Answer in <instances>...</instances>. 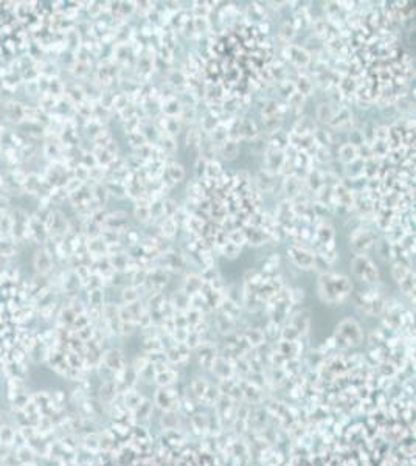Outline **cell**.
<instances>
[{"label": "cell", "instance_id": "6da1fadb", "mask_svg": "<svg viewBox=\"0 0 416 466\" xmlns=\"http://www.w3.org/2000/svg\"><path fill=\"white\" fill-rule=\"evenodd\" d=\"M317 289L320 298L325 303L340 305L350 297L353 291V283L346 275L335 272H323L319 277Z\"/></svg>", "mask_w": 416, "mask_h": 466}, {"label": "cell", "instance_id": "7a4b0ae2", "mask_svg": "<svg viewBox=\"0 0 416 466\" xmlns=\"http://www.w3.org/2000/svg\"><path fill=\"white\" fill-rule=\"evenodd\" d=\"M335 341L343 347L357 345L362 341V329L353 319H345L335 329Z\"/></svg>", "mask_w": 416, "mask_h": 466}, {"label": "cell", "instance_id": "3957f363", "mask_svg": "<svg viewBox=\"0 0 416 466\" xmlns=\"http://www.w3.org/2000/svg\"><path fill=\"white\" fill-rule=\"evenodd\" d=\"M351 269H353V274L365 283L379 281V271L368 255H356L351 260Z\"/></svg>", "mask_w": 416, "mask_h": 466}, {"label": "cell", "instance_id": "277c9868", "mask_svg": "<svg viewBox=\"0 0 416 466\" xmlns=\"http://www.w3.org/2000/svg\"><path fill=\"white\" fill-rule=\"evenodd\" d=\"M377 243L374 231L367 227H359L351 231L350 235V247L356 255H367Z\"/></svg>", "mask_w": 416, "mask_h": 466}, {"label": "cell", "instance_id": "5b68a950", "mask_svg": "<svg viewBox=\"0 0 416 466\" xmlns=\"http://www.w3.org/2000/svg\"><path fill=\"white\" fill-rule=\"evenodd\" d=\"M288 258L301 271H312L316 268V252L303 246L292 244L288 247Z\"/></svg>", "mask_w": 416, "mask_h": 466}, {"label": "cell", "instance_id": "8992f818", "mask_svg": "<svg viewBox=\"0 0 416 466\" xmlns=\"http://www.w3.org/2000/svg\"><path fill=\"white\" fill-rule=\"evenodd\" d=\"M104 466H191L187 461H166L162 458H120L117 461H109Z\"/></svg>", "mask_w": 416, "mask_h": 466}, {"label": "cell", "instance_id": "52a82bcc", "mask_svg": "<svg viewBox=\"0 0 416 466\" xmlns=\"http://www.w3.org/2000/svg\"><path fill=\"white\" fill-rule=\"evenodd\" d=\"M283 55L288 61H291L298 69H306L310 64V59H312V55L306 48L294 45V44H286L284 48H283Z\"/></svg>", "mask_w": 416, "mask_h": 466}, {"label": "cell", "instance_id": "ba28073f", "mask_svg": "<svg viewBox=\"0 0 416 466\" xmlns=\"http://www.w3.org/2000/svg\"><path fill=\"white\" fill-rule=\"evenodd\" d=\"M162 258V269H169L172 272H185L188 268V260L184 253L166 250L160 255Z\"/></svg>", "mask_w": 416, "mask_h": 466}, {"label": "cell", "instance_id": "9c48e42d", "mask_svg": "<svg viewBox=\"0 0 416 466\" xmlns=\"http://www.w3.org/2000/svg\"><path fill=\"white\" fill-rule=\"evenodd\" d=\"M264 160H266V166L263 170L272 173V174H278L280 173V168L283 162L286 160V151L284 149H278V148H272V146H267L266 152H264Z\"/></svg>", "mask_w": 416, "mask_h": 466}, {"label": "cell", "instance_id": "30bf717a", "mask_svg": "<svg viewBox=\"0 0 416 466\" xmlns=\"http://www.w3.org/2000/svg\"><path fill=\"white\" fill-rule=\"evenodd\" d=\"M353 112L346 108V106H340L335 109L334 118L331 121V127L332 131H351L353 129Z\"/></svg>", "mask_w": 416, "mask_h": 466}, {"label": "cell", "instance_id": "8fae6325", "mask_svg": "<svg viewBox=\"0 0 416 466\" xmlns=\"http://www.w3.org/2000/svg\"><path fill=\"white\" fill-rule=\"evenodd\" d=\"M283 191L286 194V201H295V199L303 194V182L301 179L297 176V174H292V176H288L284 177V182H283Z\"/></svg>", "mask_w": 416, "mask_h": 466}, {"label": "cell", "instance_id": "7c38bea8", "mask_svg": "<svg viewBox=\"0 0 416 466\" xmlns=\"http://www.w3.org/2000/svg\"><path fill=\"white\" fill-rule=\"evenodd\" d=\"M316 240L319 243V246H329L334 244L335 240V230L332 227L331 222L328 221H322L317 228H316Z\"/></svg>", "mask_w": 416, "mask_h": 466}, {"label": "cell", "instance_id": "4fadbf2b", "mask_svg": "<svg viewBox=\"0 0 416 466\" xmlns=\"http://www.w3.org/2000/svg\"><path fill=\"white\" fill-rule=\"evenodd\" d=\"M286 111H288L286 105L278 103L276 99H266V101L263 103V106H261V117H263V120L283 117Z\"/></svg>", "mask_w": 416, "mask_h": 466}, {"label": "cell", "instance_id": "5bb4252c", "mask_svg": "<svg viewBox=\"0 0 416 466\" xmlns=\"http://www.w3.org/2000/svg\"><path fill=\"white\" fill-rule=\"evenodd\" d=\"M182 109H184V106L179 101L177 96L160 99V111H162V115H165V117H179Z\"/></svg>", "mask_w": 416, "mask_h": 466}, {"label": "cell", "instance_id": "9a60e30c", "mask_svg": "<svg viewBox=\"0 0 416 466\" xmlns=\"http://www.w3.org/2000/svg\"><path fill=\"white\" fill-rule=\"evenodd\" d=\"M146 274H148L146 283H149L157 291H160L168 281V275H166L165 269H162V268H151L146 271Z\"/></svg>", "mask_w": 416, "mask_h": 466}, {"label": "cell", "instance_id": "2e32d148", "mask_svg": "<svg viewBox=\"0 0 416 466\" xmlns=\"http://www.w3.org/2000/svg\"><path fill=\"white\" fill-rule=\"evenodd\" d=\"M154 69H155V64H154V58L152 56H148V55H143L138 59V64H137V73L142 80H149L151 75L154 73Z\"/></svg>", "mask_w": 416, "mask_h": 466}, {"label": "cell", "instance_id": "e0dca14e", "mask_svg": "<svg viewBox=\"0 0 416 466\" xmlns=\"http://www.w3.org/2000/svg\"><path fill=\"white\" fill-rule=\"evenodd\" d=\"M208 221H210V219L200 218L197 213H194V215H191V216L188 218V221H187V224H185V228L188 230V233H190L191 237L197 238V237H202V231H203L205 224H206Z\"/></svg>", "mask_w": 416, "mask_h": 466}, {"label": "cell", "instance_id": "ac0fdd59", "mask_svg": "<svg viewBox=\"0 0 416 466\" xmlns=\"http://www.w3.org/2000/svg\"><path fill=\"white\" fill-rule=\"evenodd\" d=\"M218 152L222 156L224 160L227 162H233L238 154H239V142L235 140V139H227L219 148H218Z\"/></svg>", "mask_w": 416, "mask_h": 466}, {"label": "cell", "instance_id": "d6986e66", "mask_svg": "<svg viewBox=\"0 0 416 466\" xmlns=\"http://www.w3.org/2000/svg\"><path fill=\"white\" fill-rule=\"evenodd\" d=\"M276 185V180H275V174L266 171V170H261L256 176V188L261 191V193H270L273 191Z\"/></svg>", "mask_w": 416, "mask_h": 466}, {"label": "cell", "instance_id": "ffe728a7", "mask_svg": "<svg viewBox=\"0 0 416 466\" xmlns=\"http://www.w3.org/2000/svg\"><path fill=\"white\" fill-rule=\"evenodd\" d=\"M165 173H166V176L171 179V182L174 184V185L182 182L185 179V168L180 163H177V162H166Z\"/></svg>", "mask_w": 416, "mask_h": 466}, {"label": "cell", "instance_id": "44dd1931", "mask_svg": "<svg viewBox=\"0 0 416 466\" xmlns=\"http://www.w3.org/2000/svg\"><path fill=\"white\" fill-rule=\"evenodd\" d=\"M339 159L346 163V165H351L354 163L356 160H359V149L357 146L351 145V143H343L340 148H339Z\"/></svg>", "mask_w": 416, "mask_h": 466}, {"label": "cell", "instance_id": "7402d4cb", "mask_svg": "<svg viewBox=\"0 0 416 466\" xmlns=\"http://www.w3.org/2000/svg\"><path fill=\"white\" fill-rule=\"evenodd\" d=\"M200 140H202V131L197 124H191L187 131V137H185V143H187V149L188 151H196L200 146Z\"/></svg>", "mask_w": 416, "mask_h": 466}, {"label": "cell", "instance_id": "603a6c76", "mask_svg": "<svg viewBox=\"0 0 416 466\" xmlns=\"http://www.w3.org/2000/svg\"><path fill=\"white\" fill-rule=\"evenodd\" d=\"M177 230H179V225L176 224V221L172 218H163L162 219V224H160V237L163 240H172L176 235H177Z\"/></svg>", "mask_w": 416, "mask_h": 466}, {"label": "cell", "instance_id": "cb8c5ba5", "mask_svg": "<svg viewBox=\"0 0 416 466\" xmlns=\"http://www.w3.org/2000/svg\"><path fill=\"white\" fill-rule=\"evenodd\" d=\"M335 105L334 103H322L319 105L317 108V120L322 123V124H331L332 118H334V114H335V109L334 108Z\"/></svg>", "mask_w": 416, "mask_h": 466}, {"label": "cell", "instance_id": "d4e9b609", "mask_svg": "<svg viewBox=\"0 0 416 466\" xmlns=\"http://www.w3.org/2000/svg\"><path fill=\"white\" fill-rule=\"evenodd\" d=\"M166 81L172 89H185L187 90V75L182 70H169Z\"/></svg>", "mask_w": 416, "mask_h": 466}, {"label": "cell", "instance_id": "484cf974", "mask_svg": "<svg viewBox=\"0 0 416 466\" xmlns=\"http://www.w3.org/2000/svg\"><path fill=\"white\" fill-rule=\"evenodd\" d=\"M155 146L165 154V156H172L177 149V143H176V139L174 137H169V136H160Z\"/></svg>", "mask_w": 416, "mask_h": 466}, {"label": "cell", "instance_id": "4316f807", "mask_svg": "<svg viewBox=\"0 0 416 466\" xmlns=\"http://www.w3.org/2000/svg\"><path fill=\"white\" fill-rule=\"evenodd\" d=\"M294 84H295V90L300 92L304 96L312 95V90H314V83H312V80L307 75H304V73L298 75V78H297V81Z\"/></svg>", "mask_w": 416, "mask_h": 466}, {"label": "cell", "instance_id": "83f0119b", "mask_svg": "<svg viewBox=\"0 0 416 466\" xmlns=\"http://www.w3.org/2000/svg\"><path fill=\"white\" fill-rule=\"evenodd\" d=\"M306 185L309 187V190L310 191H319L323 185H325V182H323V173L322 171H319V170H312V171H309L307 173V177H306Z\"/></svg>", "mask_w": 416, "mask_h": 466}, {"label": "cell", "instance_id": "f1b7e54d", "mask_svg": "<svg viewBox=\"0 0 416 466\" xmlns=\"http://www.w3.org/2000/svg\"><path fill=\"white\" fill-rule=\"evenodd\" d=\"M202 286H203V280H202L200 275H196V274L187 275V278H185V286H184L187 294H190V295L197 294V292H200Z\"/></svg>", "mask_w": 416, "mask_h": 466}, {"label": "cell", "instance_id": "f546056e", "mask_svg": "<svg viewBox=\"0 0 416 466\" xmlns=\"http://www.w3.org/2000/svg\"><path fill=\"white\" fill-rule=\"evenodd\" d=\"M312 25H314V30H316V35L322 39H326L329 41L331 38H335L331 35V27H329V22L325 20V19H316L312 20Z\"/></svg>", "mask_w": 416, "mask_h": 466}, {"label": "cell", "instance_id": "4dcf8cb0", "mask_svg": "<svg viewBox=\"0 0 416 466\" xmlns=\"http://www.w3.org/2000/svg\"><path fill=\"white\" fill-rule=\"evenodd\" d=\"M219 123H221V120H218V118H215L213 115H210V114H205L202 118H200V131L203 132V134H206V136H210L212 132L219 126Z\"/></svg>", "mask_w": 416, "mask_h": 466}, {"label": "cell", "instance_id": "1f68e13d", "mask_svg": "<svg viewBox=\"0 0 416 466\" xmlns=\"http://www.w3.org/2000/svg\"><path fill=\"white\" fill-rule=\"evenodd\" d=\"M129 261H131V256L124 252V253H120V255H114V256H109V263L112 266L114 271H124L127 269L129 266Z\"/></svg>", "mask_w": 416, "mask_h": 466}, {"label": "cell", "instance_id": "d6a6232c", "mask_svg": "<svg viewBox=\"0 0 416 466\" xmlns=\"http://www.w3.org/2000/svg\"><path fill=\"white\" fill-rule=\"evenodd\" d=\"M227 240L230 243H233L235 246H238V247H242L244 244H247L246 233H244V230H242L241 227H236V228L227 231Z\"/></svg>", "mask_w": 416, "mask_h": 466}, {"label": "cell", "instance_id": "836d02e7", "mask_svg": "<svg viewBox=\"0 0 416 466\" xmlns=\"http://www.w3.org/2000/svg\"><path fill=\"white\" fill-rule=\"evenodd\" d=\"M410 272H411V271H410V266H408L407 263H402V261H396V263L393 264V268H392V275H393V278L396 280V283L402 281Z\"/></svg>", "mask_w": 416, "mask_h": 466}, {"label": "cell", "instance_id": "e575fe53", "mask_svg": "<svg viewBox=\"0 0 416 466\" xmlns=\"http://www.w3.org/2000/svg\"><path fill=\"white\" fill-rule=\"evenodd\" d=\"M222 165L218 162V160H210L206 162V168H205V176L206 179H212V180H218V177L222 174Z\"/></svg>", "mask_w": 416, "mask_h": 466}, {"label": "cell", "instance_id": "d590c367", "mask_svg": "<svg viewBox=\"0 0 416 466\" xmlns=\"http://www.w3.org/2000/svg\"><path fill=\"white\" fill-rule=\"evenodd\" d=\"M218 250H219L221 255L225 256L227 260H236V258L239 256V253H241V247L235 246V244L230 243L228 240H227V243H224L221 247H218Z\"/></svg>", "mask_w": 416, "mask_h": 466}, {"label": "cell", "instance_id": "8d00e7d4", "mask_svg": "<svg viewBox=\"0 0 416 466\" xmlns=\"http://www.w3.org/2000/svg\"><path fill=\"white\" fill-rule=\"evenodd\" d=\"M304 103H306V96L301 95V93L297 92V90L288 98V108L292 109V111H297V112H300V111L303 109Z\"/></svg>", "mask_w": 416, "mask_h": 466}, {"label": "cell", "instance_id": "74e56055", "mask_svg": "<svg viewBox=\"0 0 416 466\" xmlns=\"http://www.w3.org/2000/svg\"><path fill=\"white\" fill-rule=\"evenodd\" d=\"M278 266H280V256L278 255L269 256L263 264V274L267 275V277H272V274H275L276 269H278Z\"/></svg>", "mask_w": 416, "mask_h": 466}, {"label": "cell", "instance_id": "f35d334b", "mask_svg": "<svg viewBox=\"0 0 416 466\" xmlns=\"http://www.w3.org/2000/svg\"><path fill=\"white\" fill-rule=\"evenodd\" d=\"M312 160H317L319 163H329L332 160V152L329 148L326 146H317L314 149V154H312Z\"/></svg>", "mask_w": 416, "mask_h": 466}, {"label": "cell", "instance_id": "ab89813d", "mask_svg": "<svg viewBox=\"0 0 416 466\" xmlns=\"http://www.w3.org/2000/svg\"><path fill=\"white\" fill-rule=\"evenodd\" d=\"M208 194L205 193L203 187L200 185L199 180H194L188 185V197L190 199H194V201H200V199L206 197Z\"/></svg>", "mask_w": 416, "mask_h": 466}, {"label": "cell", "instance_id": "60d3db41", "mask_svg": "<svg viewBox=\"0 0 416 466\" xmlns=\"http://www.w3.org/2000/svg\"><path fill=\"white\" fill-rule=\"evenodd\" d=\"M162 205H163V218H172L177 213V210H179L177 202L174 201V199H171V197H163L162 199Z\"/></svg>", "mask_w": 416, "mask_h": 466}, {"label": "cell", "instance_id": "b9f144b4", "mask_svg": "<svg viewBox=\"0 0 416 466\" xmlns=\"http://www.w3.org/2000/svg\"><path fill=\"white\" fill-rule=\"evenodd\" d=\"M377 246V250H379V255L382 256L384 260H392L395 258V249H393V244L388 241V240H384L380 243H376Z\"/></svg>", "mask_w": 416, "mask_h": 466}, {"label": "cell", "instance_id": "7bdbcfd3", "mask_svg": "<svg viewBox=\"0 0 416 466\" xmlns=\"http://www.w3.org/2000/svg\"><path fill=\"white\" fill-rule=\"evenodd\" d=\"M193 27H194V33L196 35H205V33L210 31V20L208 17H193Z\"/></svg>", "mask_w": 416, "mask_h": 466}, {"label": "cell", "instance_id": "ee69618b", "mask_svg": "<svg viewBox=\"0 0 416 466\" xmlns=\"http://www.w3.org/2000/svg\"><path fill=\"white\" fill-rule=\"evenodd\" d=\"M126 137H127V140H129L131 146H134L135 149H137V148H140V146H143V145H146V143H148V142H146V139H145V136H143V132H142V131H135V132H131V134H126Z\"/></svg>", "mask_w": 416, "mask_h": 466}, {"label": "cell", "instance_id": "f6af8a7d", "mask_svg": "<svg viewBox=\"0 0 416 466\" xmlns=\"http://www.w3.org/2000/svg\"><path fill=\"white\" fill-rule=\"evenodd\" d=\"M89 249L93 255H108V244L104 243L101 238H93L92 241H89Z\"/></svg>", "mask_w": 416, "mask_h": 466}, {"label": "cell", "instance_id": "bcb514c9", "mask_svg": "<svg viewBox=\"0 0 416 466\" xmlns=\"http://www.w3.org/2000/svg\"><path fill=\"white\" fill-rule=\"evenodd\" d=\"M295 25L294 23H289V22H284L283 23V27L280 28V38L286 42V44H289V41H292V38L295 36Z\"/></svg>", "mask_w": 416, "mask_h": 466}, {"label": "cell", "instance_id": "7dc6e473", "mask_svg": "<svg viewBox=\"0 0 416 466\" xmlns=\"http://www.w3.org/2000/svg\"><path fill=\"white\" fill-rule=\"evenodd\" d=\"M398 284H399V288L402 289V292H404L405 295H411V294L414 292V274L410 272V274H408L402 281H399Z\"/></svg>", "mask_w": 416, "mask_h": 466}, {"label": "cell", "instance_id": "c3c4849f", "mask_svg": "<svg viewBox=\"0 0 416 466\" xmlns=\"http://www.w3.org/2000/svg\"><path fill=\"white\" fill-rule=\"evenodd\" d=\"M112 106H114V109H115L118 114H120L123 109H126V108L129 106V96H127V93H118V95L114 98Z\"/></svg>", "mask_w": 416, "mask_h": 466}, {"label": "cell", "instance_id": "681fc988", "mask_svg": "<svg viewBox=\"0 0 416 466\" xmlns=\"http://www.w3.org/2000/svg\"><path fill=\"white\" fill-rule=\"evenodd\" d=\"M278 92L288 99V98L295 92V84H294V81H291V80H281L280 84H278Z\"/></svg>", "mask_w": 416, "mask_h": 466}, {"label": "cell", "instance_id": "f907efd6", "mask_svg": "<svg viewBox=\"0 0 416 466\" xmlns=\"http://www.w3.org/2000/svg\"><path fill=\"white\" fill-rule=\"evenodd\" d=\"M135 11L142 16H149L152 11H155V4L154 2H135Z\"/></svg>", "mask_w": 416, "mask_h": 466}, {"label": "cell", "instance_id": "816d5d0a", "mask_svg": "<svg viewBox=\"0 0 416 466\" xmlns=\"http://www.w3.org/2000/svg\"><path fill=\"white\" fill-rule=\"evenodd\" d=\"M200 264L203 266V269L206 268H215V256L212 255V250H205V252H197Z\"/></svg>", "mask_w": 416, "mask_h": 466}, {"label": "cell", "instance_id": "f5cc1de1", "mask_svg": "<svg viewBox=\"0 0 416 466\" xmlns=\"http://www.w3.org/2000/svg\"><path fill=\"white\" fill-rule=\"evenodd\" d=\"M135 218L142 224H148L151 221L149 207H135Z\"/></svg>", "mask_w": 416, "mask_h": 466}, {"label": "cell", "instance_id": "db71d44e", "mask_svg": "<svg viewBox=\"0 0 416 466\" xmlns=\"http://www.w3.org/2000/svg\"><path fill=\"white\" fill-rule=\"evenodd\" d=\"M149 213H151V219L155 218H163V205H162V199L159 201H152L149 205Z\"/></svg>", "mask_w": 416, "mask_h": 466}, {"label": "cell", "instance_id": "11a10c76", "mask_svg": "<svg viewBox=\"0 0 416 466\" xmlns=\"http://www.w3.org/2000/svg\"><path fill=\"white\" fill-rule=\"evenodd\" d=\"M200 277H202L203 283H210V281H213L215 278L219 277V272H218L216 266H215V268H206V269H203L202 274H200Z\"/></svg>", "mask_w": 416, "mask_h": 466}, {"label": "cell", "instance_id": "9f6ffc18", "mask_svg": "<svg viewBox=\"0 0 416 466\" xmlns=\"http://www.w3.org/2000/svg\"><path fill=\"white\" fill-rule=\"evenodd\" d=\"M123 235H126V238H127V243H129V246L131 247H134V246H137V244H140V235L135 231V230H127V231H124Z\"/></svg>", "mask_w": 416, "mask_h": 466}, {"label": "cell", "instance_id": "6f0895ef", "mask_svg": "<svg viewBox=\"0 0 416 466\" xmlns=\"http://www.w3.org/2000/svg\"><path fill=\"white\" fill-rule=\"evenodd\" d=\"M95 197H96V201L98 202H106V199H108V188L106 187H102V185H98L96 188H95Z\"/></svg>", "mask_w": 416, "mask_h": 466}, {"label": "cell", "instance_id": "680465c9", "mask_svg": "<svg viewBox=\"0 0 416 466\" xmlns=\"http://www.w3.org/2000/svg\"><path fill=\"white\" fill-rule=\"evenodd\" d=\"M123 297L124 300L129 302V303H134L137 298H138V294H137V289L135 288H126L124 292H123Z\"/></svg>", "mask_w": 416, "mask_h": 466}, {"label": "cell", "instance_id": "91938a15", "mask_svg": "<svg viewBox=\"0 0 416 466\" xmlns=\"http://www.w3.org/2000/svg\"><path fill=\"white\" fill-rule=\"evenodd\" d=\"M205 168H206V160L199 156V159L196 162V174L199 179H202L205 176Z\"/></svg>", "mask_w": 416, "mask_h": 466}, {"label": "cell", "instance_id": "94428289", "mask_svg": "<svg viewBox=\"0 0 416 466\" xmlns=\"http://www.w3.org/2000/svg\"><path fill=\"white\" fill-rule=\"evenodd\" d=\"M159 56H160L165 62H168V64L172 62V59H174V58H172V51H171L169 48H165V47L160 48V55H159Z\"/></svg>", "mask_w": 416, "mask_h": 466}, {"label": "cell", "instance_id": "6125c7cd", "mask_svg": "<svg viewBox=\"0 0 416 466\" xmlns=\"http://www.w3.org/2000/svg\"><path fill=\"white\" fill-rule=\"evenodd\" d=\"M259 30H261V33H264V35H266V33H269V25L261 22V23H259Z\"/></svg>", "mask_w": 416, "mask_h": 466}]
</instances>
